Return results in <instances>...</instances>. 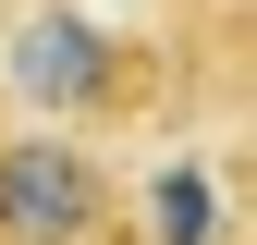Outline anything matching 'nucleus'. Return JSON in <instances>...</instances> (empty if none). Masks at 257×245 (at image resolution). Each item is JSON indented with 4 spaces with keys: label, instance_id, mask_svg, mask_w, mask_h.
<instances>
[{
    "label": "nucleus",
    "instance_id": "2",
    "mask_svg": "<svg viewBox=\"0 0 257 245\" xmlns=\"http://www.w3.org/2000/svg\"><path fill=\"white\" fill-rule=\"evenodd\" d=\"M122 233V172L61 122L0 135V245H110Z\"/></svg>",
    "mask_w": 257,
    "mask_h": 245
},
{
    "label": "nucleus",
    "instance_id": "1",
    "mask_svg": "<svg viewBox=\"0 0 257 245\" xmlns=\"http://www.w3.org/2000/svg\"><path fill=\"white\" fill-rule=\"evenodd\" d=\"M0 86H13L37 122L61 135H86V122L135 110V49L110 37L86 0H37V13H13V49H0Z\"/></svg>",
    "mask_w": 257,
    "mask_h": 245
}]
</instances>
